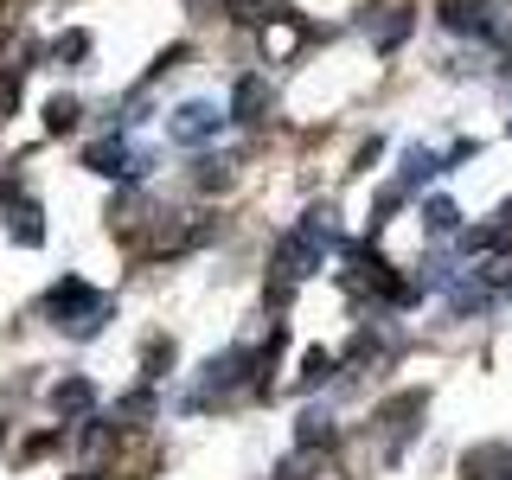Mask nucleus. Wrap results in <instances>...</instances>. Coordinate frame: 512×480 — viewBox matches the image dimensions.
<instances>
[{"label":"nucleus","mask_w":512,"mask_h":480,"mask_svg":"<svg viewBox=\"0 0 512 480\" xmlns=\"http://www.w3.org/2000/svg\"><path fill=\"white\" fill-rule=\"evenodd\" d=\"M45 314H52V327L71 333V340H96V333L109 327V314H116V301H109L103 288H90L84 276H64L52 295H45Z\"/></svg>","instance_id":"f257e3e1"},{"label":"nucleus","mask_w":512,"mask_h":480,"mask_svg":"<svg viewBox=\"0 0 512 480\" xmlns=\"http://www.w3.org/2000/svg\"><path fill=\"white\" fill-rule=\"evenodd\" d=\"M218 128H224V109L218 103H180V109H173V122H167V135L180 141V148H205Z\"/></svg>","instance_id":"f03ea898"},{"label":"nucleus","mask_w":512,"mask_h":480,"mask_svg":"<svg viewBox=\"0 0 512 480\" xmlns=\"http://www.w3.org/2000/svg\"><path fill=\"white\" fill-rule=\"evenodd\" d=\"M84 160H90V173H109V180H135V173L148 167V160L128 148L122 135H103V141H96V148H90Z\"/></svg>","instance_id":"7ed1b4c3"},{"label":"nucleus","mask_w":512,"mask_h":480,"mask_svg":"<svg viewBox=\"0 0 512 480\" xmlns=\"http://www.w3.org/2000/svg\"><path fill=\"white\" fill-rule=\"evenodd\" d=\"M269 109V90H263V77H244V84H237V96H231V116L237 122H256Z\"/></svg>","instance_id":"20e7f679"},{"label":"nucleus","mask_w":512,"mask_h":480,"mask_svg":"<svg viewBox=\"0 0 512 480\" xmlns=\"http://www.w3.org/2000/svg\"><path fill=\"white\" fill-rule=\"evenodd\" d=\"M442 20L455 26V32H493V20H487V7H480V0H448Z\"/></svg>","instance_id":"39448f33"},{"label":"nucleus","mask_w":512,"mask_h":480,"mask_svg":"<svg viewBox=\"0 0 512 480\" xmlns=\"http://www.w3.org/2000/svg\"><path fill=\"white\" fill-rule=\"evenodd\" d=\"M90 404H96L90 378H64L58 391H52V410H64V416H77V410H90Z\"/></svg>","instance_id":"423d86ee"},{"label":"nucleus","mask_w":512,"mask_h":480,"mask_svg":"<svg viewBox=\"0 0 512 480\" xmlns=\"http://www.w3.org/2000/svg\"><path fill=\"white\" fill-rule=\"evenodd\" d=\"M84 52H90V32H64V39L52 45V64H64V71H71Z\"/></svg>","instance_id":"0eeeda50"},{"label":"nucleus","mask_w":512,"mask_h":480,"mask_svg":"<svg viewBox=\"0 0 512 480\" xmlns=\"http://www.w3.org/2000/svg\"><path fill=\"white\" fill-rule=\"evenodd\" d=\"M423 218H429V231H436V237L455 231V205H448V199H429V205H423Z\"/></svg>","instance_id":"6e6552de"},{"label":"nucleus","mask_w":512,"mask_h":480,"mask_svg":"<svg viewBox=\"0 0 512 480\" xmlns=\"http://www.w3.org/2000/svg\"><path fill=\"white\" fill-rule=\"evenodd\" d=\"M71 122H77V103H71V96H58V103L45 109V128H52V135H64Z\"/></svg>","instance_id":"1a4fd4ad"},{"label":"nucleus","mask_w":512,"mask_h":480,"mask_svg":"<svg viewBox=\"0 0 512 480\" xmlns=\"http://www.w3.org/2000/svg\"><path fill=\"white\" fill-rule=\"evenodd\" d=\"M327 372H333V352H320V346H314L308 359H301V384H320Z\"/></svg>","instance_id":"9d476101"},{"label":"nucleus","mask_w":512,"mask_h":480,"mask_svg":"<svg viewBox=\"0 0 512 480\" xmlns=\"http://www.w3.org/2000/svg\"><path fill=\"white\" fill-rule=\"evenodd\" d=\"M333 429H327V416H301V448H314V442H327Z\"/></svg>","instance_id":"9b49d317"},{"label":"nucleus","mask_w":512,"mask_h":480,"mask_svg":"<svg viewBox=\"0 0 512 480\" xmlns=\"http://www.w3.org/2000/svg\"><path fill=\"white\" fill-rule=\"evenodd\" d=\"M231 13H237L244 26H263V20H269V7H263V0H231Z\"/></svg>","instance_id":"f8f14e48"}]
</instances>
